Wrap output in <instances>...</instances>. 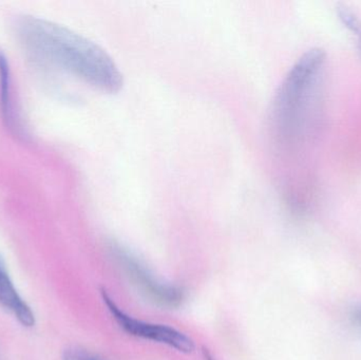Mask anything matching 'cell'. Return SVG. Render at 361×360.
Instances as JSON below:
<instances>
[{"instance_id": "obj_1", "label": "cell", "mask_w": 361, "mask_h": 360, "mask_svg": "<svg viewBox=\"0 0 361 360\" xmlns=\"http://www.w3.org/2000/svg\"><path fill=\"white\" fill-rule=\"evenodd\" d=\"M326 57L312 49L300 57L282 82L273 107L274 127L282 139L299 135L315 103Z\"/></svg>"}, {"instance_id": "obj_2", "label": "cell", "mask_w": 361, "mask_h": 360, "mask_svg": "<svg viewBox=\"0 0 361 360\" xmlns=\"http://www.w3.org/2000/svg\"><path fill=\"white\" fill-rule=\"evenodd\" d=\"M50 38L49 52L67 69L82 78L91 86L116 93L124 84L122 72L112 57L101 46L87 38L63 27L46 25Z\"/></svg>"}, {"instance_id": "obj_3", "label": "cell", "mask_w": 361, "mask_h": 360, "mask_svg": "<svg viewBox=\"0 0 361 360\" xmlns=\"http://www.w3.org/2000/svg\"><path fill=\"white\" fill-rule=\"evenodd\" d=\"M101 296L116 325L128 335L165 345L184 354H190L195 350V342L179 330L171 325L146 323L130 316L116 304L105 289L101 290Z\"/></svg>"}, {"instance_id": "obj_4", "label": "cell", "mask_w": 361, "mask_h": 360, "mask_svg": "<svg viewBox=\"0 0 361 360\" xmlns=\"http://www.w3.org/2000/svg\"><path fill=\"white\" fill-rule=\"evenodd\" d=\"M121 263L135 283L148 297L161 306L176 308L185 299V292L176 285H166L154 278L149 270L133 254L118 245L112 247Z\"/></svg>"}, {"instance_id": "obj_5", "label": "cell", "mask_w": 361, "mask_h": 360, "mask_svg": "<svg viewBox=\"0 0 361 360\" xmlns=\"http://www.w3.org/2000/svg\"><path fill=\"white\" fill-rule=\"evenodd\" d=\"M0 304L10 311L21 325L32 328L36 319L33 311L15 289L4 260L0 257Z\"/></svg>"}, {"instance_id": "obj_6", "label": "cell", "mask_w": 361, "mask_h": 360, "mask_svg": "<svg viewBox=\"0 0 361 360\" xmlns=\"http://www.w3.org/2000/svg\"><path fill=\"white\" fill-rule=\"evenodd\" d=\"M0 75H1V111L4 120L11 124L10 93H8V68L6 58L0 54Z\"/></svg>"}, {"instance_id": "obj_7", "label": "cell", "mask_w": 361, "mask_h": 360, "mask_svg": "<svg viewBox=\"0 0 361 360\" xmlns=\"http://www.w3.org/2000/svg\"><path fill=\"white\" fill-rule=\"evenodd\" d=\"M338 14L339 18L343 21V25L347 27V29L353 34L354 37L357 40L358 46H360L361 50V21L354 13L345 10V8L339 10Z\"/></svg>"}, {"instance_id": "obj_8", "label": "cell", "mask_w": 361, "mask_h": 360, "mask_svg": "<svg viewBox=\"0 0 361 360\" xmlns=\"http://www.w3.org/2000/svg\"><path fill=\"white\" fill-rule=\"evenodd\" d=\"M63 360H104L89 351L80 348H70L63 352Z\"/></svg>"}, {"instance_id": "obj_9", "label": "cell", "mask_w": 361, "mask_h": 360, "mask_svg": "<svg viewBox=\"0 0 361 360\" xmlns=\"http://www.w3.org/2000/svg\"><path fill=\"white\" fill-rule=\"evenodd\" d=\"M354 321H356V323H358V325L361 327V306L360 308L356 309L355 311H354Z\"/></svg>"}, {"instance_id": "obj_10", "label": "cell", "mask_w": 361, "mask_h": 360, "mask_svg": "<svg viewBox=\"0 0 361 360\" xmlns=\"http://www.w3.org/2000/svg\"><path fill=\"white\" fill-rule=\"evenodd\" d=\"M203 357L204 360H214V356H212V355L210 354L209 351L206 350L205 348L203 349Z\"/></svg>"}]
</instances>
